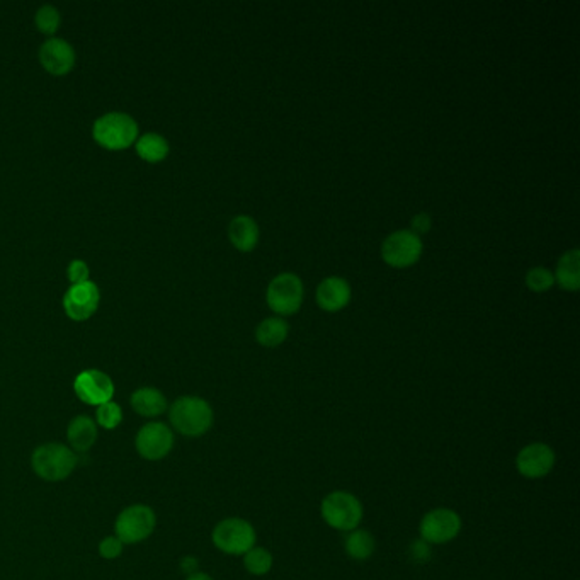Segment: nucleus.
<instances>
[{
	"instance_id": "obj_1",
	"label": "nucleus",
	"mask_w": 580,
	"mask_h": 580,
	"mask_svg": "<svg viewBox=\"0 0 580 580\" xmlns=\"http://www.w3.org/2000/svg\"><path fill=\"white\" fill-rule=\"evenodd\" d=\"M169 418L182 436L198 437L211 429L213 408L202 397H181L169 408Z\"/></svg>"
},
{
	"instance_id": "obj_2",
	"label": "nucleus",
	"mask_w": 580,
	"mask_h": 580,
	"mask_svg": "<svg viewBox=\"0 0 580 580\" xmlns=\"http://www.w3.org/2000/svg\"><path fill=\"white\" fill-rule=\"evenodd\" d=\"M320 514H322V519L327 526L349 533L361 525L365 509H363L361 500L358 499L351 492L334 490V492L327 494L322 500Z\"/></svg>"
},
{
	"instance_id": "obj_3",
	"label": "nucleus",
	"mask_w": 580,
	"mask_h": 580,
	"mask_svg": "<svg viewBox=\"0 0 580 580\" xmlns=\"http://www.w3.org/2000/svg\"><path fill=\"white\" fill-rule=\"evenodd\" d=\"M79 459L65 445H43L33 453L31 465L38 477L48 482L65 480L75 470Z\"/></svg>"
},
{
	"instance_id": "obj_4",
	"label": "nucleus",
	"mask_w": 580,
	"mask_h": 580,
	"mask_svg": "<svg viewBox=\"0 0 580 580\" xmlns=\"http://www.w3.org/2000/svg\"><path fill=\"white\" fill-rule=\"evenodd\" d=\"M93 136L104 149H128L138 140V124L130 114L108 113L95 120Z\"/></svg>"
},
{
	"instance_id": "obj_5",
	"label": "nucleus",
	"mask_w": 580,
	"mask_h": 580,
	"mask_svg": "<svg viewBox=\"0 0 580 580\" xmlns=\"http://www.w3.org/2000/svg\"><path fill=\"white\" fill-rule=\"evenodd\" d=\"M211 540L220 552L243 556L256 546L257 533L254 526L242 517H229L216 525Z\"/></svg>"
},
{
	"instance_id": "obj_6",
	"label": "nucleus",
	"mask_w": 580,
	"mask_h": 580,
	"mask_svg": "<svg viewBox=\"0 0 580 580\" xmlns=\"http://www.w3.org/2000/svg\"><path fill=\"white\" fill-rule=\"evenodd\" d=\"M303 283L297 274L281 272L276 278H272L266 291V300L270 310L278 313V317H284L300 310L303 303Z\"/></svg>"
},
{
	"instance_id": "obj_7",
	"label": "nucleus",
	"mask_w": 580,
	"mask_h": 580,
	"mask_svg": "<svg viewBox=\"0 0 580 580\" xmlns=\"http://www.w3.org/2000/svg\"><path fill=\"white\" fill-rule=\"evenodd\" d=\"M463 527V521L459 514L449 507L432 509L420 519L418 535L420 540L429 545H445L457 540Z\"/></svg>"
},
{
	"instance_id": "obj_8",
	"label": "nucleus",
	"mask_w": 580,
	"mask_h": 580,
	"mask_svg": "<svg viewBox=\"0 0 580 580\" xmlns=\"http://www.w3.org/2000/svg\"><path fill=\"white\" fill-rule=\"evenodd\" d=\"M422 239L412 230H397L381 243L383 261L397 270L416 264L422 256Z\"/></svg>"
},
{
	"instance_id": "obj_9",
	"label": "nucleus",
	"mask_w": 580,
	"mask_h": 580,
	"mask_svg": "<svg viewBox=\"0 0 580 580\" xmlns=\"http://www.w3.org/2000/svg\"><path fill=\"white\" fill-rule=\"evenodd\" d=\"M155 513L149 506H132L124 509L116 519V538L128 545L147 540L155 529Z\"/></svg>"
},
{
	"instance_id": "obj_10",
	"label": "nucleus",
	"mask_w": 580,
	"mask_h": 580,
	"mask_svg": "<svg viewBox=\"0 0 580 580\" xmlns=\"http://www.w3.org/2000/svg\"><path fill=\"white\" fill-rule=\"evenodd\" d=\"M556 463L554 447L546 443H529L516 457L519 475L529 480H538L550 475Z\"/></svg>"
},
{
	"instance_id": "obj_11",
	"label": "nucleus",
	"mask_w": 580,
	"mask_h": 580,
	"mask_svg": "<svg viewBox=\"0 0 580 580\" xmlns=\"http://www.w3.org/2000/svg\"><path fill=\"white\" fill-rule=\"evenodd\" d=\"M174 446V434L162 422H150L136 436V449L145 459L157 461L171 453Z\"/></svg>"
},
{
	"instance_id": "obj_12",
	"label": "nucleus",
	"mask_w": 580,
	"mask_h": 580,
	"mask_svg": "<svg viewBox=\"0 0 580 580\" xmlns=\"http://www.w3.org/2000/svg\"><path fill=\"white\" fill-rule=\"evenodd\" d=\"M74 390L82 402L89 405H103L111 402L114 395V383L106 373L99 369H87L74 381Z\"/></svg>"
},
{
	"instance_id": "obj_13",
	"label": "nucleus",
	"mask_w": 580,
	"mask_h": 580,
	"mask_svg": "<svg viewBox=\"0 0 580 580\" xmlns=\"http://www.w3.org/2000/svg\"><path fill=\"white\" fill-rule=\"evenodd\" d=\"M99 300H101L99 288L93 281H85V283L70 286V290L64 297V307L72 320L82 322L94 315V311L99 307Z\"/></svg>"
},
{
	"instance_id": "obj_14",
	"label": "nucleus",
	"mask_w": 580,
	"mask_h": 580,
	"mask_svg": "<svg viewBox=\"0 0 580 580\" xmlns=\"http://www.w3.org/2000/svg\"><path fill=\"white\" fill-rule=\"evenodd\" d=\"M40 62L54 75H65L75 64V52L68 41L50 38L41 44Z\"/></svg>"
},
{
	"instance_id": "obj_15",
	"label": "nucleus",
	"mask_w": 580,
	"mask_h": 580,
	"mask_svg": "<svg viewBox=\"0 0 580 580\" xmlns=\"http://www.w3.org/2000/svg\"><path fill=\"white\" fill-rule=\"evenodd\" d=\"M315 300L322 310H342L351 301V286L344 278L329 276L317 286Z\"/></svg>"
},
{
	"instance_id": "obj_16",
	"label": "nucleus",
	"mask_w": 580,
	"mask_h": 580,
	"mask_svg": "<svg viewBox=\"0 0 580 580\" xmlns=\"http://www.w3.org/2000/svg\"><path fill=\"white\" fill-rule=\"evenodd\" d=\"M259 225L252 216H235L229 225V239L231 245L242 252H251L259 242Z\"/></svg>"
},
{
	"instance_id": "obj_17",
	"label": "nucleus",
	"mask_w": 580,
	"mask_h": 580,
	"mask_svg": "<svg viewBox=\"0 0 580 580\" xmlns=\"http://www.w3.org/2000/svg\"><path fill=\"white\" fill-rule=\"evenodd\" d=\"M555 283L562 290L577 291L580 286V252L577 249L567 251L558 259L556 270L554 272Z\"/></svg>"
},
{
	"instance_id": "obj_18",
	"label": "nucleus",
	"mask_w": 580,
	"mask_h": 580,
	"mask_svg": "<svg viewBox=\"0 0 580 580\" xmlns=\"http://www.w3.org/2000/svg\"><path fill=\"white\" fill-rule=\"evenodd\" d=\"M67 437L75 451L84 453L94 446L97 439V424L87 416H79L70 422Z\"/></svg>"
},
{
	"instance_id": "obj_19",
	"label": "nucleus",
	"mask_w": 580,
	"mask_h": 580,
	"mask_svg": "<svg viewBox=\"0 0 580 580\" xmlns=\"http://www.w3.org/2000/svg\"><path fill=\"white\" fill-rule=\"evenodd\" d=\"M132 407L143 418H157L165 412L167 400L162 391L157 388H140L132 395Z\"/></svg>"
},
{
	"instance_id": "obj_20",
	"label": "nucleus",
	"mask_w": 580,
	"mask_h": 580,
	"mask_svg": "<svg viewBox=\"0 0 580 580\" xmlns=\"http://www.w3.org/2000/svg\"><path fill=\"white\" fill-rule=\"evenodd\" d=\"M344 550H346L348 556H351L352 560L365 562L375 554L377 541H375V536L369 531L356 527V529H352L346 535Z\"/></svg>"
},
{
	"instance_id": "obj_21",
	"label": "nucleus",
	"mask_w": 580,
	"mask_h": 580,
	"mask_svg": "<svg viewBox=\"0 0 580 580\" xmlns=\"http://www.w3.org/2000/svg\"><path fill=\"white\" fill-rule=\"evenodd\" d=\"M290 334V325L283 317H268L257 325V342L264 348H278L281 346Z\"/></svg>"
},
{
	"instance_id": "obj_22",
	"label": "nucleus",
	"mask_w": 580,
	"mask_h": 580,
	"mask_svg": "<svg viewBox=\"0 0 580 580\" xmlns=\"http://www.w3.org/2000/svg\"><path fill=\"white\" fill-rule=\"evenodd\" d=\"M136 153L147 162H161L169 153V143L159 133H147L136 140Z\"/></svg>"
},
{
	"instance_id": "obj_23",
	"label": "nucleus",
	"mask_w": 580,
	"mask_h": 580,
	"mask_svg": "<svg viewBox=\"0 0 580 580\" xmlns=\"http://www.w3.org/2000/svg\"><path fill=\"white\" fill-rule=\"evenodd\" d=\"M272 565H274V558L270 550L264 546H254L243 555V567L251 575L262 577L270 574Z\"/></svg>"
},
{
	"instance_id": "obj_24",
	"label": "nucleus",
	"mask_w": 580,
	"mask_h": 580,
	"mask_svg": "<svg viewBox=\"0 0 580 580\" xmlns=\"http://www.w3.org/2000/svg\"><path fill=\"white\" fill-rule=\"evenodd\" d=\"M554 284V272L548 270V268L536 266V268H531V270L526 272V286L531 291H535V293L548 291Z\"/></svg>"
},
{
	"instance_id": "obj_25",
	"label": "nucleus",
	"mask_w": 580,
	"mask_h": 580,
	"mask_svg": "<svg viewBox=\"0 0 580 580\" xmlns=\"http://www.w3.org/2000/svg\"><path fill=\"white\" fill-rule=\"evenodd\" d=\"M123 412L122 407L114 402H106V404L97 407V424L104 429H114L122 424Z\"/></svg>"
},
{
	"instance_id": "obj_26",
	"label": "nucleus",
	"mask_w": 580,
	"mask_h": 580,
	"mask_svg": "<svg viewBox=\"0 0 580 580\" xmlns=\"http://www.w3.org/2000/svg\"><path fill=\"white\" fill-rule=\"evenodd\" d=\"M36 26L43 34H54L60 26V13L54 5H43L36 13Z\"/></svg>"
},
{
	"instance_id": "obj_27",
	"label": "nucleus",
	"mask_w": 580,
	"mask_h": 580,
	"mask_svg": "<svg viewBox=\"0 0 580 580\" xmlns=\"http://www.w3.org/2000/svg\"><path fill=\"white\" fill-rule=\"evenodd\" d=\"M68 280L72 284H81L89 281V266L84 261H74L68 266Z\"/></svg>"
},
{
	"instance_id": "obj_28",
	"label": "nucleus",
	"mask_w": 580,
	"mask_h": 580,
	"mask_svg": "<svg viewBox=\"0 0 580 580\" xmlns=\"http://www.w3.org/2000/svg\"><path fill=\"white\" fill-rule=\"evenodd\" d=\"M122 552V541L118 540V538H113V536L104 538V540L101 541V545H99V555H101L103 558H108V560L120 556Z\"/></svg>"
},
{
	"instance_id": "obj_29",
	"label": "nucleus",
	"mask_w": 580,
	"mask_h": 580,
	"mask_svg": "<svg viewBox=\"0 0 580 580\" xmlns=\"http://www.w3.org/2000/svg\"><path fill=\"white\" fill-rule=\"evenodd\" d=\"M410 555L416 562H426L431 556V545L424 540H418L410 546Z\"/></svg>"
},
{
	"instance_id": "obj_30",
	"label": "nucleus",
	"mask_w": 580,
	"mask_h": 580,
	"mask_svg": "<svg viewBox=\"0 0 580 580\" xmlns=\"http://www.w3.org/2000/svg\"><path fill=\"white\" fill-rule=\"evenodd\" d=\"M432 220L431 215L428 213H418V215L412 216V221H410V230L414 233H418L420 237V233H426L431 229Z\"/></svg>"
},
{
	"instance_id": "obj_31",
	"label": "nucleus",
	"mask_w": 580,
	"mask_h": 580,
	"mask_svg": "<svg viewBox=\"0 0 580 580\" xmlns=\"http://www.w3.org/2000/svg\"><path fill=\"white\" fill-rule=\"evenodd\" d=\"M181 565H182L181 568H182L188 575H192V574H196L194 570L198 567V560H196V558H192V556H186V558L182 560V564H181Z\"/></svg>"
},
{
	"instance_id": "obj_32",
	"label": "nucleus",
	"mask_w": 580,
	"mask_h": 580,
	"mask_svg": "<svg viewBox=\"0 0 580 580\" xmlns=\"http://www.w3.org/2000/svg\"><path fill=\"white\" fill-rule=\"evenodd\" d=\"M186 580H213L208 574H202V572H196V574H192V575H188V579Z\"/></svg>"
}]
</instances>
